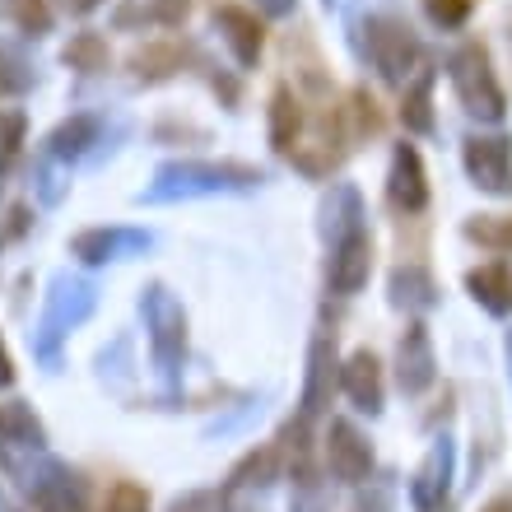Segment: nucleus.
<instances>
[{
  "label": "nucleus",
  "instance_id": "obj_1",
  "mask_svg": "<svg viewBox=\"0 0 512 512\" xmlns=\"http://www.w3.org/2000/svg\"><path fill=\"white\" fill-rule=\"evenodd\" d=\"M261 173L243 163H168L159 168L145 201H173V196H210V191H243L256 187Z\"/></svg>",
  "mask_w": 512,
  "mask_h": 512
},
{
  "label": "nucleus",
  "instance_id": "obj_2",
  "mask_svg": "<svg viewBox=\"0 0 512 512\" xmlns=\"http://www.w3.org/2000/svg\"><path fill=\"white\" fill-rule=\"evenodd\" d=\"M452 89H457L461 108L480 117V122H503V89L494 80V66H489V52L485 47H461L452 56Z\"/></svg>",
  "mask_w": 512,
  "mask_h": 512
},
{
  "label": "nucleus",
  "instance_id": "obj_3",
  "mask_svg": "<svg viewBox=\"0 0 512 512\" xmlns=\"http://www.w3.org/2000/svg\"><path fill=\"white\" fill-rule=\"evenodd\" d=\"M419 56H424V47H419V38L401 19H391V14H373L368 19V61L378 66L382 80L405 84L410 70L419 66Z\"/></svg>",
  "mask_w": 512,
  "mask_h": 512
},
{
  "label": "nucleus",
  "instance_id": "obj_4",
  "mask_svg": "<svg viewBox=\"0 0 512 512\" xmlns=\"http://www.w3.org/2000/svg\"><path fill=\"white\" fill-rule=\"evenodd\" d=\"M452 475H457V443L443 433V438H433L429 457L410 480V503L419 512H443L452 499Z\"/></svg>",
  "mask_w": 512,
  "mask_h": 512
},
{
  "label": "nucleus",
  "instance_id": "obj_5",
  "mask_svg": "<svg viewBox=\"0 0 512 512\" xmlns=\"http://www.w3.org/2000/svg\"><path fill=\"white\" fill-rule=\"evenodd\" d=\"M145 326L149 340H154V354H159L163 368H173L182 359V345H187V317H182V303H177L168 289H145Z\"/></svg>",
  "mask_w": 512,
  "mask_h": 512
},
{
  "label": "nucleus",
  "instance_id": "obj_6",
  "mask_svg": "<svg viewBox=\"0 0 512 512\" xmlns=\"http://www.w3.org/2000/svg\"><path fill=\"white\" fill-rule=\"evenodd\" d=\"M466 173L480 191L512 196V140L508 135H471L466 140Z\"/></svg>",
  "mask_w": 512,
  "mask_h": 512
},
{
  "label": "nucleus",
  "instance_id": "obj_7",
  "mask_svg": "<svg viewBox=\"0 0 512 512\" xmlns=\"http://www.w3.org/2000/svg\"><path fill=\"white\" fill-rule=\"evenodd\" d=\"M326 466L345 485H364L368 471H373V443L354 429L350 419H331V429H326Z\"/></svg>",
  "mask_w": 512,
  "mask_h": 512
},
{
  "label": "nucleus",
  "instance_id": "obj_8",
  "mask_svg": "<svg viewBox=\"0 0 512 512\" xmlns=\"http://www.w3.org/2000/svg\"><path fill=\"white\" fill-rule=\"evenodd\" d=\"M368 270H373V243H368V233H350V238H340L331 243V270H326V280L336 289L340 298L359 294L368 284Z\"/></svg>",
  "mask_w": 512,
  "mask_h": 512
},
{
  "label": "nucleus",
  "instance_id": "obj_9",
  "mask_svg": "<svg viewBox=\"0 0 512 512\" xmlns=\"http://www.w3.org/2000/svg\"><path fill=\"white\" fill-rule=\"evenodd\" d=\"M433 378H438V359H433V345H429V331L424 326H405L401 336V350H396V382H401L405 396H419L429 391Z\"/></svg>",
  "mask_w": 512,
  "mask_h": 512
},
{
  "label": "nucleus",
  "instance_id": "obj_10",
  "mask_svg": "<svg viewBox=\"0 0 512 512\" xmlns=\"http://www.w3.org/2000/svg\"><path fill=\"white\" fill-rule=\"evenodd\" d=\"M387 196L401 215H419L429 205V182H424V163H419L415 145H396V154H391Z\"/></svg>",
  "mask_w": 512,
  "mask_h": 512
},
{
  "label": "nucleus",
  "instance_id": "obj_11",
  "mask_svg": "<svg viewBox=\"0 0 512 512\" xmlns=\"http://www.w3.org/2000/svg\"><path fill=\"white\" fill-rule=\"evenodd\" d=\"M340 387L354 401V410H364V415L382 410V364L368 350L350 354V364L340 368Z\"/></svg>",
  "mask_w": 512,
  "mask_h": 512
},
{
  "label": "nucleus",
  "instance_id": "obj_12",
  "mask_svg": "<svg viewBox=\"0 0 512 512\" xmlns=\"http://www.w3.org/2000/svg\"><path fill=\"white\" fill-rule=\"evenodd\" d=\"M215 24L224 28L238 66H256V56H261V19H256L252 10H243V5H219Z\"/></svg>",
  "mask_w": 512,
  "mask_h": 512
},
{
  "label": "nucleus",
  "instance_id": "obj_13",
  "mask_svg": "<svg viewBox=\"0 0 512 512\" xmlns=\"http://www.w3.org/2000/svg\"><path fill=\"white\" fill-rule=\"evenodd\" d=\"M331 378H336V340H331V336H317V340H312V354H308V387H303V424H308V419L326 405V396H331Z\"/></svg>",
  "mask_w": 512,
  "mask_h": 512
},
{
  "label": "nucleus",
  "instance_id": "obj_14",
  "mask_svg": "<svg viewBox=\"0 0 512 512\" xmlns=\"http://www.w3.org/2000/svg\"><path fill=\"white\" fill-rule=\"evenodd\" d=\"M466 289H471L475 303L485 312H494V317H508L512 312V270L503 266V261H489V266L471 270V275H466Z\"/></svg>",
  "mask_w": 512,
  "mask_h": 512
},
{
  "label": "nucleus",
  "instance_id": "obj_15",
  "mask_svg": "<svg viewBox=\"0 0 512 512\" xmlns=\"http://www.w3.org/2000/svg\"><path fill=\"white\" fill-rule=\"evenodd\" d=\"M391 303L410 312H429L438 303V284L424 266H396L391 270Z\"/></svg>",
  "mask_w": 512,
  "mask_h": 512
},
{
  "label": "nucleus",
  "instance_id": "obj_16",
  "mask_svg": "<svg viewBox=\"0 0 512 512\" xmlns=\"http://www.w3.org/2000/svg\"><path fill=\"white\" fill-rule=\"evenodd\" d=\"M298 140H303V108H298L294 89H275V98H270V145L280 154H294Z\"/></svg>",
  "mask_w": 512,
  "mask_h": 512
},
{
  "label": "nucleus",
  "instance_id": "obj_17",
  "mask_svg": "<svg viewBox=\"0 0 512 512\" xmlns=\"http://www.w3.org/2000/svg\"><path fill=\"white\" fill-rule=\"evenodd\" d=\"M326 215V233H331V243H340V238H350V233H359L364 224V201H359V191L354 187H336L331 191V201L322 205Z\"/></svg>",
  "mask_w": 512,
  "mask_h": 512
},
{
  "label": "nucleus",
  "instance_id": "obj_18",
  "mask_svg": "<svg viewBox=\"0 0 512 512\" xmlns=\"http://www.w3.org/2000/svg\"><path fill=\"white\" fill-rule=\"evenodd\" d=\"M122 247H149V233H131V229H94L75 238V256L84 261H108Z\"/></svg>",
  "mask_w": 512,
  "mask_h": 512
},
{
  "label": "nucleus",
  "instance_id": "obj_19",
  "mask_svg": "<svg viewBox=\"0 0 512 512\" xmlns=\"http://www.w3.org/2000/svg\"><path fill=\"white\" fill-rule=\"evenodd\" d=\"M429 94H433V70H419L415 84H410V89H405V98H401V122H405V131H415V135H429L433 131Z\"/></svg>",
  "mask_w": 512,
  "mask_h": 512
},
{
  "label": "nucleus",
  "instance_id": "obj_20",
  "mask_svg": "<svg viewBox=\"0 0 512 512\" xmlns=\"http://www.w3.org/2000/svg\"><path fill=\"white\" fill-rule=\"evenodd\" d=\"M33 503H38L42 512H84V508H80V489L70 485L61 471L42 475L38 489H33Z\"/></svg>",
  "mask_w": 512,
  "mask_h": 512
},
{
  "label": "nucleus",
  "instance_id": "obj_21",
  "mask_svg": "<svg viewBox=\"0 0 512 512\" xmlns=\"http://www.w3.org/2000/svg\"><path fill=\"white\" fill-rule=\"evenodd\" d=\"M182 47L177 42H154V47H145V52H135V75L140 80H163V75H173V70H182Z\"/></svg>",
  "mask_w": 512,
  "mask_h": 512
},
{
  "label": "nucleus",
  "instance_id": "obj_22",
  "mask_svg": "<svg viewBox=\"0 0 512 512\" xmlns=\"http://www.w3.org/2000/svg\"><path fill=\"white\" fill-rule=\"evenodd\" d=\"M275 471H280V452H275V447H261V452H252V457L233 471L229 489H261L275 480Z\"/></svg>",
  "mask_w": 512,
  "mask_h": 512
},
{
  "label": "nucleus",
  "instance_id": "obj_23",
  "mask_svg": "<svg viewBox=\"0 0 512 512\" xmlns=\"http://www.w3.org/2000/svg\"><path fill=\"white\" fill-rule=\"evenodd\" d=\"M94 135H98L94 117H70V122L52 135V154H61V159H75V154H84V145H89Z\"/></svg>",
  "mask_w": 512,
  "mask_h": 512
},
{
  "label": "nucleus",
  "instance_id": "obj_24",
  "mask_svg": "<svg viewBox=\"0 0 512 512\" xmlns=\"http://www.w3.org/2000/svg\"><path fill=\"white\" fill-rule=\"evenodd\" d=\"M66 66H75V70H103V66H108V42L98 38V33H80V38H70Z\"/></svg>",
  "mask_w": 512,
  "mask_h": 512
},
{
  "label": "nucleus",
  "instance_id": "obj_25",
  "mask_svg": "<svg viewBox=\"0 0 512 512\" xmlns=\"http://www.w3.org/2000/svg\"><path fill=\"white\" fill-rule=\"evenodd\" d=\"M135 14H140L145 24H177V19L187 14V0H140L135 10H122V14H117V24H131Z\"/></svg>",
  "mask_w": 512,
  "mask_h": 512
},
{
  "label": "nucleus",
  "instance_id": "obj_26",
  "mask_svg": "<svg viewBox=\"0 0 512 512\" xmlns=\"http://www.w3.org/2000/svg\"><path fill=\"white\" fill-rule=\"evenodd\" d=\"M466 233H471L475 243L494 247V252H508V247H512V219H503V215H480V219H471V224H466Z\"/></svg>",
  "mask_w": 512,
  "mask_h": 512
},
{
  "label": "nucleus",
  "instance_id": "obj_27",
  "mask_svg": "<svg viewBox=\"0 0 512 512\" xmlns=\"http://www.w3.org/2000/svg\"><path fill=\"white\" fill-rule=\"evenodd\" d=\"M326 508H331V489L303 466L294 480V512H326Z\"/></svg>",
  "mask_w": 512,
  "mask_h": 512
},
{
  "label": "nucleus",
  "instance_id": "obj_28",
  "mask_svg": "<svg viewBox=\"0 0 512 512\" xmlns=\"http://www.w3.org/2000/svg\"><path fill=\"white\" fill-rule=\"evenodd\" d=\"M5 10L14 14V24L24 28V33H42L52 10H47V0H5Z\"/></svg>",
  "mask_w": 512,
  "mask_h": 512
},
{
  "label": "nucleus",
  "instance_id": "obj_29",
  "mask_svg": "<svg viewBox=\"0 0 512 512\" xmlns=\"http://www.w3.org/2000/svg\"><path fill=\"white\" fill-rule=\"evenodd\" d=\"M19 145H24V117L19 112H0V168H10Z\"/></svg>",
  "mask_w": 512,
  "mask_h": 512
},
{
  "label": "nucleus",
  "instance_id": "obj_30",
  "mask_svg": "<svg viewBox=\"0 0 512 512\" xmlns=\"http://www.w3.org/2000/svg\"><path fill=\"white\" fill-rule=\"evenodd\" d=\"M424 10H429L433 24H443V28H461V24H466V14H471V0H429Z\"/></svg>",
  "mask_w": 512,
  "mask_h": 512
},
{
  "label": "nucleus",
  "instance_id": "obj_31",
  "mask_svg": "<svg viewBox=\"0 0 512 512\" xmlns=\"http://www.w3.org/2000/svg\"><path fill=\"white\" fill-rule=\"evenodd\" d=\"M108 512H149V494L140 485H131V480H122V485L112 489Z\"/></svg>",
  "mask_w": 512,
  "mask_h": 512
},
{
  "label": "nucleus",
  "instance_id": "obj_32",
  "mask_svg": "<svg viewBox=\"0 0 512 512\" xmlns=\"http://www.w3.org/2000/svg\"><path fill=\"white\" fill-rule=\"evenodd\" d=\"M173 512H219V499L215 494H205V489H196V494H187V499H177Z\"/></svg>",
  "mask_w": 512,
  "mask_h": 512
},
{
  "label": "nucleus",
  "instance_id": "obj_33",
  "mask_svg": "<svg viewBox=\"0 0 512 512\" xmlns=\"http://www.w3.org/2000/svg\"><path fill=\"white\" fill-rule=\"evenodd\" d=\"M387 503H391V489L378 485V489H373V499H368V494L359 499V512H387Z\"/></svg>",
  "mask_w": 512,
  "mask_h": 512
},
{
  "label": "nucleus",
  "instance_id": "obj_34",
  "mask_svg": "<svg viewBox=\"0 0 512 512\" xmlns=\"http://www.w3.org/2000/svg\"><path fill=\"white\" fill-rule=\"evenodd\" d=\"M14 382V364H10V354H5V345H0V387H10Z\"/></svg>",
  "mask_w": 512,
  "mask_h": 512
},
{
  "label": "nucleus",
  "instance_id": "obj_35",
  "mask_svg": "<svg viewBox=\"0 0 512 512\" xmlns=\"http://www.w3.org/2000/svg\"><path fill=\"white\" fill-rule=\"evenodd\" d=\"M28 80H19V75H5V61H0V94H5V89H24Z\"/></svg>",
  "mask_w": 512,
  "mask_h": 512
},
{
  "label": "nucleus",
  "instance_id": "obj_36",
  "mask_svg": "<svg viewBox=\"0 0 512 512\" xmlns=\"http://www.w3.org/2000/svg\"><path fill=\"white\" fill-rule=\"evenodd\" d=\"M66 5H70V10H75V14H89V10H94V5H98V0H66Z\"/></svg>",
  "mask_w": 512,
  "mask_h": 512
},
{
  "label": "nucleus",
  "instance_id": "obj_37",
  "mask_svg": "<svg viewBox=\"0 0 512 512\" xmlns=\"http://www.w3.org/2000/svg\"><path fill=\"white\" fill-rule=\"evenodd\" d=\"M266 10H275V14H284V10H289V0H266Z\"/></svg>",
  "mask_w": 512,
  "mask_h": 512
},
{
  "label": "nucleus",
  "instance_id": "obj_38",
  "mask_svg": "<svg viewBox=\"0 0 512 512\" xmlns=\"http://www.w3.org/2000/svg\"><path fill=\"white\" fill-rule=\"evenodd\" d=\"M508 359H512V336H508Z\"/></svg>",
  "mask_w": 512,
  "mask_h": 512
}]
</instances>
